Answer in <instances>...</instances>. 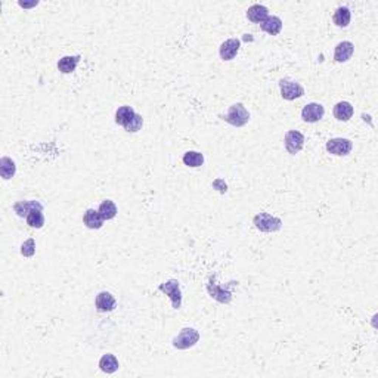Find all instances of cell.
Returning <instances> with one entry per match:
<instances>
[{"label":"cell","instance_id":"cell-11","mask_svg":"<svg viewBox=\"0 0 378 378\" xmlns=\"http://www.w3.org/2000/svg\"><path fill=\"white\" fill-rule=\"evenodd\" d=\"M353 52H354V45L352 41H341L336 46L334 59L337 62H347L352 58Z\"/></svg>","mask_w":378,"mask_h":378},{"label":"cell","instance_id":"cell-14","mask_svg":"<svg viewBox=\"0 0 378 378\" xmlns=\"http://www.w3.org/2000/svg\"><path fill=\"white\" fill-rule=\"evenodd\" d=\"M269 16V11H268V8L266 6H263V5H253V6H250L247 11V18L251 21V23H263L266 18Z\"/></svg>","mask_w":378,"mask_h":378},{"label":"cell","instance_id":"cell-3","mask_svg":"<svg viewBox=\"0 0 378 378\" xmlns=\"http://www.w3.org/2000/svg\"><path fill=\"white\" fill-rule=\"evenodd\" d=\"M223 120L226 123L235 126V127H242V126H246L248 123L250 114H248V111L242 104H234L229 108L228 114L223 117Z\"/></svg>","mask_w":378,"mask_h":378},{"label":"cell","instance_id":"cell-8","mask_svg":"<svg viewBox=\"0 0 378 378\" xmlns=\"http://www.w3.org/2000/svg\"><path fill=\"white\" fill-rule=\"evenodd\" d=\"M324 114H325V108L321 104L312 102V104H307L303 108L301 118L306 123H316V121H319V120L324 118Z\"/></svg>","mask_w":378,"mask_h":378},{"label":"cell","instance_id":"cell-2","mask_svg":"<svg viewBox=\"0 0 378 378\" xmlns=\"http://www.w3.org/2000/svg\"><path fill=\"white\" fill-rule=\"evenodd\" d=\"M199 340V332L195 328H183L182 331L177 334V337L173 339V347L179 350H186L192 346H195Z\"/></svg>","mask_w":378,"mask_h":378},{"label":"cell","instance_id":"cell-4","mask_svg":"<svg viewBox=\"0 0 378 378\" xmlns=\"http://www.w3.org/2000/svg\"><path fill=\"white\" fill-rule=\"evenodd\" d=\"M279 89H281V96L285 101H296L304 95V89L300 83L293 81L290 78H282L279 80Z\"/></svg>","mask_w":378,"mask_h":378},{"label":"cell","instance_id":"cell-1","mask_svg":"<svg viewBox=\"0 0 378 378\" xmlns=\"http://www.w3.org/2000/svg\"><path fill=\"white\" fill-rule=\"evenodd\" d=\"M254 226L260 231V232H266V234H271V232H278L281 228H282V220L275 217L269 213H259L254 216L253 219Z\"/></svg>","mask_w":378,"mask_h":378},{"label":"cell","instance_id":"cell-7","mask_svg":"<svg viewBox=\"0 0 378 378\" xmlns=\"http://www.w3.org/2000/svg\"><path fill=\"white\" fill-rule=\"evenodd\" d=\"M284 142H285V149L288 151V154L296 155L304 146V136L299 130H290L285 133Z\"/></svg>","mask_w":378,"mask_h":378},{"label":"cell","instance_id":"cell-22","mask_svg":"<svg viewBox=\"0 0 378 378\" xmlns=\"http://www.w3.org/2000/svg\"><path fill=\"white\" fill-rule=\"evenodd\" d=\"M16 171V166L9 157H2L0 160V174L5 181L11 179Z\"/></svg>","mask_w":378,"mask_h":378},{"label":"cell","instance_id":"cell-16","mask_svg":"<svg viewBox=\"0 0 378 378\" xmlns=\"http://www.w3.org/2000/svg\"><path fill=\"white\" fill-rule=\"evenodd\" d=\"M261 30L271 36H278L282 30V21L278 16H268L260 24Z\"/></svg>","mask_w":378,"mask_h":378},{"label":"cell","instance_id":"cell-15","mask_svg":"<svg viewBox=\"0 0 378 378\" xmlns=\"http://www.w3.org/2000/svg\"><path fill=\"white\" fill-rule=\"evenodd\" d=\"M353 113H354L353 105L346 101H341L334 106V117L339 121H349L353 117Z\"/></svg>","mask_w":378,"mask_h":378},{"label":"cell","instance_id":"cell-25","mask_svg":"<svg viewBox=\"0 0 378 378\" xmlns=\"http://www.w3.org/2000/svg\"><path fill=\"white\" fill-rule=\"evenodd\" d=\"M207 288H209V293L211 294V297L217 299V300L222 301V303H229L231 299H232V296H231V293H229V291L220 290L217 285H213V288L210 287V285H207Z\"/></svg>","mask_w":378,"mask_h":378},{"label":"cell","instance_id":"cell-19","mask_svg":"<svg viewBox=\"0 0 378 378\" xmlns=\"http://www.w3.org/2000/svg\"><path fill=\"white\" fill-rule=\"evenodd\" d=\"M350 19H352V13H350V9L346 8V6H340L339 9L334 12V16H332L334 24L337 27H341V28H346L349 26Z\"/></svg>","mask_w":378,"mask_h":378},{"label":"cell","instance_id":"cell-28","mask_svg":"<svg viewBox=\"0 0 378 378\" xmlns=\"http://www.w3.org/2000/svg\"><path fill=\"white\" fill-rule=\"evenodd\" d=\"M39 2H33V3H23V2H19V5L21 6H24V8H30V6H36Z\"/></svg>","mask_w":378,"mask_h":378},{"label":"cell","instance_id":"cell-5","mask_svg":"<svg viewBox=\"0 0 378 378\" xmlns=\"http://www.w3.org/2000/svg\"><path fill=\"white\" fill-rule=\"evenodd\" d=\"M158 290L169 296L174 309L181 307V304H182V293H181V287H179V281L177 279H170L167 282L161 284L158 287Z\"/></svg>","mask_w":378,"mask_h":378},{"label":"cell","instance_id":"cell-23","mask_svg":"<svg viewBox=\"0 0 378 378\" xmlns=\"http://www.w3.org/2000/svg\"><path fill=\"white\" fill-rule=\"evenodd\" d=\"M183 164L188 167H201L204 164V155L198 151H188L183 155Z\"/></svg>","mask_w":378,"mask_h":378},{"label":"cell","instance_id":"cell-18","mask_svg":"<svg viewBox=\"0 0 378 378\" xmlns=\"http://www.w3.org/2000/svg\"><path fill=\"white\" fill-rule=\"evenodd\" d=\"M80 55H74V56H64L58 61V70L62 74H70L77 68L78 61H80Z\"/></svg>","mask_w":378,"mask_h":378},{"label":"cell","instance_id":"cell-26","mask_svg":"<svg viewBox=\"0 0 378 378\" xmlns=\"http://www.w3.org/2000/svg\"><path fill=\"white\" fill-rule=\"evenodd\" d=\"M21 253L26 257L34 256V253H36V242H34V239H27L26 242L23 244V247H21Z\"/></svg>","mask_w":378,"mask_h":378},{"label":"cell","instance_id":"cell-17","mask_svg":"<svg viewBox=\"0 0 378 378\" xmlns=\"http://www.w3.org/2000/svg\"><path fill=\"white\" fill-rule=\"evenodd\" d=\"M118 366H120L118 359L111 353L104 354L99 361V368H101V371H104L105 374H114L118 369Z\"/></svg>","mask_w":378,"mask_h":378},{"label":"cell","instance_id":"cell-6","mask_svg":"<svg viewBox=\"0 0 378 378\" xmlns=\"http://www.w3.org/2000/svg\"><path fill=\"white\" fill-rule=\"evenodd\" d=\"M353 144L350 139H346V138H334V139H329L326 142V151L332 155L343 157L350 154L352 151Z\"/></svg>","mask_w":378,"mask_h":378},{"label":"cell","instance_id":"cell-21","mask_svg":"<svg viewBox=\"0 0 378 378\" xmlns=\"http://www.w3.org/2000/svg\"><path fill=\"white\" fill-rule=\"evenodd\" d=\"M27 225L30 228L40 229L45 225V216H43V209H33L27 214Z\"/></svg>","mask_w":378,"mask_h":378},{"label":"cell","instance_id":"cell-20","mask_svg":"<svg viewBox=\"0 0 378 378\" xmlns=\"http://www.w3.org/2000/svg\"><path fill=\"white\" fill-rule=\"evenodd\" d=\"M33 209H43V206L40 204L39 201H19V203H16L13 206L15 213L19 217H27V214Z\"/></svg>","mask_w":378,"mask_h":378},{"label":"cell","instance_id":"cell-10","mask_svg":"<svg viewBox=\"0 0 378 378\" xmlns=\"http://www.w3.org/2000/svg\"><path fill=\"white\" fill-rule=\"evenodd\" d=\"M241 48V41L238 39H229L223 41L220 46V58L223 61H231L236 56V53L239 52Z\"/></svg>","mask_w":378,"mask_h":378},{"label":"cell","instance_id":"cell-9","mask_svg":"<svg viewBox=\"0 0 378 378\" xmlns=\"http://www.w3.org/2000/svg\"><path fill=\"white\" fill-rule=\"evenodd\" d=\"M95 304H96V309L99 312H111L116 309L117 306V301L114 299V296L108 291H102L96 296V300H95Z\"/></svg>","mask_w":378,"mask_h":378},{"label":"cell","instance_id":"cell-13","mask_svg":"<svg viewBox=\"0 0 378 378\" xmlns=\"http://www.w3.org/2000/svg\"><path fill=\"white\" fill-rule=\"evenodd\" d=\"M136 116L135 109L129 106V105H124V106H120L116 113V123L123 126V127H127L133 121V118Z\"/></svg>","mask_w":378,"mask_h":378},{"label":"cell","instance_id":"cell-12","mask_svg":"<svg viewBox=\"0 0 378 378\" xmlns=\"http://www.w3.org/2000/svg\"><path fill=\"white\" fill-rule=\"evenodd\" d=\"M104 217H102V214L98 211V210H93V209H89L86 213H84V216H83V223L86 225V228H89V229H101L102 226H104Z\"/></svg>","mask_w":378,"mask_h":378},{"label":"cell","instance_id":"cell-24","mask_svg":"<svg viewBox=\"0 0 378 378\" xmlns=\"http://www.w3.org/2000/svg\"><path fill=\"white\" fill-rule=\"evenodd\" d=\"M98 211L102 214V217H104L105 220H111V219H114L117 216V206L114 204V201L105 199L104 203H101Z\"/></svg>","mask_w":378,"mask_h":378},{"label":"cell","instance_id":"cell-27","mask_svg":"<svg viewBox=\"0 0 378 378\" xmlns=\"http://www.w3.org/2000/svg\"><path fill=\"white\" fill-rule=\"evenodd\" d=\"M142 124H144V118H142V116L136 114L135 118H133V121H131L127 127H124V129L127 131H131V133H136V131H139L142 129Z\"/></svg>","mask_w":378,"mask_h":378}]
</instances>
